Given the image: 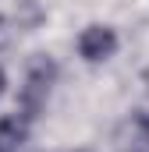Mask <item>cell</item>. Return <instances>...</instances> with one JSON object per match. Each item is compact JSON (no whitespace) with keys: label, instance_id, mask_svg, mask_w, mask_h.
I'll use <instances>...</instances> for the list:
<instances>
[{"label":"cell","instance_id":"obj_4","mask_svg":"<svg viewBox=\"0 0 149 152\" xmlns=\"http://www.w3.org/2000/svg\"><path fill=\"white\" fill-rule=\"evenodd\" d=\"M29 142V117L11 113L0 120V152H21Z\"/></svg>","mask_w":149,"mask_h":152},{"label":"cell","instance_id":"obj_7","mask_svg":"<svg viewBox=\"0 0 149 152\" xmlns=\"http://www.w3.org/2000/svg\"><path fill=\"white\" fill-rule=\"evenodd\" d=\"M78 152H89V149H78Z\"/></svg>","mask_w":149,"mask_h":152},{"label":"cell","instance_id":"obj_2","mask_svg":"<svg viewBox=\"0 0 149 152\" xmlns=\"http://www.w3.org/2000/svg\"><path fill=\"white\" fill-rule=\"evenodd\" d=\"M114 50H117V32H114L110 25H89L78 36V53L89 64H100V60L114 57Z\"/></svg>","mask_w":149,"mask_h":152},{"label":"cell","instance_id":"obj_5","mask_svg":"<svg viewBox=\"0 0 149 152\" xmlns=\"http://www.w3.org/2000/svg\"><path fill=\"white\" fill-rule=\"evenodd\" d=\"M4 85H7V78H4V71H0V92H4Z\"/></svg>","mask_w":149,"mask_h":152},{"label":"cell","instance_id":"obj_8","mask_svg":"<svg viewBox=\"0 0 149 152\" xmlns=\"http://www.w3.org/2000/svg\"><path fill=\"white\" fill-rule=\"evenodd\" d=\"M146 120H149V113H146Z\"/></svg>","mask_w":149,"mask_h":152},{"label":"cell","instance_id":"obj_3","mask_svg":"<svg viewBox=\"0 0 149 152\" xmlns=\"http://www.w3.org/2000/svg\"><path fill=\"white\" fill-rule=\"evenodd\" d=\"M117 149L121 152H149V120H146V113L128 117L117 127Z\"/></svg>","mask_w":149,"mask_h":152},{"label":"cell","instance_id":"obj_6","mask_svg":"<svg viewBox=\"0 0 149 152\" xmlns=\"http://www.w3.org/2000/svg\"><path fill=\"white\" fill-rule=\"evenodd\" d=\"M0 28H4V18H0Z\"/></svg>","mask_w":149,"mask_h":152},{"label":"cell","instance_id":"obj_1","mask_svg":"<svg viewBox=\"0 0 149 152\" xmlns=\"http://www.w3.org/2000/svg\"><path fill=\"white\" fill-rule=\"evenodd\" d=\"M53 78H57V64H53L50 57H36L32 67H29V75H25L21 96H18L21 117L36 120V117L43 113V106H46V99H50V88H53Z\"/></svg>","mask_w":149,"mask_h":152}]
</instances>
